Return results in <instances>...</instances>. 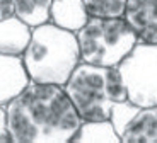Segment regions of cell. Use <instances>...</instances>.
Segmentation results:
<instances>
[{"instance_id":"3","label":"cell","mask_w":157,"mask_h":143,"mask_svg":"<svg viewBox=\"0 0 157 143\" xmlns=\"http://www.w3.org/2000/svg\"><path fill=\"white\" fill-rule=\"evenodd\" d=\"M63 87L82 121L109 119L113 106L128 99L118 66L80 62Z\"/></svg>"},{"instance_id":"6","label":"cell","mask_w":157,"mask_h":143,"mask_svg":"<svg viewBox=\"0 0 157 143\" xmlns=\"http://www.w3.org/2000/svg\"><path fill=\"white\" fill-rule=\"evenodd\" d=\"M123 17L138 41L157 44V0H126Z\"/></svg>"},{"instance_id":"4","label":"cell","mask_w":157,"mask_h":143,"mask_svg":"<svg viewBox=\"0 0 157 143\" xmlns=\"http://www.w3.org/2000/svg\"><path fill=\"white\" fill-rule=\"evenodd\" d=\"M80 62L118 66L135 48L138 38L125 17H89L77 32Z\"/></svg>"},{"instance_id":"1","label":"cell","mask_w":157,"mask_h":143,"mask_svg":"<svg viewBox=\"0 0 157 143\" xmlns=\"http://www.w3.org/2000/svg\"><path fill=\"white\" fill-rule=\"evenodd\" d=\"M10 143H70L82 124L63 85L29 82L7 106Z\"/></svg>"},{"instance_id":"5","label":"cell","mask_w":157,"mask_h":143,"mask_svg":"<svg viewBox=\"0 0 157 143\" xmlns=\"http://www.w3.org/2000/svg\"><path fill=\"white\" fill-rule=\"evenodd\" d=\"M118 70L128 101L140 107L157 104V44L138 41L118 65Z\"/></svg>"},{"instance_id":"15","label":"cell","mask_w":157,"mask_h":143,"mask_svg":"<svg viewBox=\"0 0 157 143\" xmlns=\"http://www.w3.org/2000/svg\"><path fill=\"white\" fill-rule=\"evenodd\" d=\"M0 143H10V135L7 130V114L4 106H0Z\"/></svg>"},{"instance_id":"7","label":"cell","mask_w":157,"mask_h":143,"mask_svg":"<svg viewBox=\"0 0 157 143\" xmlns=\"http://www.w3.org/2000/svg\"><path fill=\"white\" fill-rule=\"evenodd\" d=\"M31 82L22 56L0 53V106H7L9 102L26 89Z\"/></svg>"},{"instance_id":"9","label":"cell","mask_w":157,"mask_h":143,"mask_svg":"<svg viewBox=\"0 0 157 143\" xmlns=\"http://www.w3.org/2000/svg\"><path fill=\"white\" fill-rule=\"evenodd\" d=\"M120 138L121 143H157V104L140 107Z\"/></svg>"},{"instance_id":"16","label":"cell","mask_w":157,"mask_h":143,"mask_svg":"<svg viewBox=\"0 0 157 143\" xmlns=\"http://www.w3.org/2000/svg\"><path fill=\"white\" fill-rule=\"evenodd\" d=\"M14 16V2L12 0H0V21Z\"/></svg>"},{"instance_id":"12","label":"cell","mask_w":157,"mask_h":143,"mask_svg":"<svg viewBox=\"0 0 157 143\" xmlns=\"http://www.w3.org/2000/svg\"><path fill=\"white\" fill-rule=\"evenodd\" d=\"M12 2H14V16L26 22L31 29L50 22L53 0H12Z\"/></svg>"},{"instance_id":"14","label":"cell","mask_w":157,"mask_h":143,"mask_svg":"<svg viewBox=\"0 0 157 143\" xmlns=\"http://www.w3.org/2000/svg\"><path fill=\"white\" fill-rule=\"evenodd\" d=\"M140 111V106L133 104L132 101L125 99V101H120L113 106L111 109V114H109V121L111 124L114 126L116 133L121 136V133L125 131V128L130 124V121L135 118V114Z\"/></svg>"},{"instance_id":"2","label":"cell","mask_w":157,"mask_h":143,"mask_svg":"<svg viewBox=\"0 0 157 143\" xmlns=\"http://www.w3.org/2000/svg\"><path fill=\"white\" fill-rule=\"evenodd\" d=\"M22 62L33 82L63 85L80 63L77 34L53 22L33 27Z\"/></svg>"},{"instance_id":"11","label":"cell","mask_w":157,"mask_h":143,"mask_svg":"<svg viewBox=\"0 0 157 143\" xmlns=\"http://www.w3.org/2000/svg\"><path fill=\"white\" fill-rule=\"evenodd\" d=\"M70 143H121V138L109 119L82 121Z\"/></svg>"},{"instance_id":"8","label":"cell","mask_w":157,"mask_h":143,"mask_svg":"<svg viewBox=\"0 0 157 143\" xmlns=\"http://www.w3.org/2000/svg\"><path fill=\"white\" fill-rule=\"evenodd\" d=\"M33 29L16 16L0 21V53L22 56L29 41Z\"/></svg>"},{"instance_id":"13","label":"cell","mask_w":157,"mask_h":143,"mask_svg":"<svg viewBox=\"0 0 157 143\" xmlns=\"http://www.w3.org/2000/svg\"><path fill=\"white\" fill-rule=\"evenodd\" d=\"M89 17H123L126 9V0H84Z\"/></svg>"},{"instance_id":"10","label":"cell","mask_w":157,"mask_h":143,"mask_svg":"<svg viewBox=\"0 0 157 143\" xmlns=\"http://www.w3.org/2000/svg\"><path fill=\"white\" fill-rule=\"evenodd\" d=\"M89 21L84 0H53L50 22L55 26L77 32Z\"/></svg>"}]
</instances>
